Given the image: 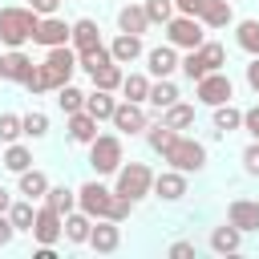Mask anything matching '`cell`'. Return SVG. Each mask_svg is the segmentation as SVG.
<instances>
[{"mask_svg":"<svg viewBox=\"0 0 259 259\" xmlns=\"http://www.w3.org/2000/svg\"><path fill=\"white\" fill-rule=\"evenodd\" d=\"M162 162H166L170 170H182V174L190 178V174H202V170H206L210 154H206V142H198V138H190V134H178V138L162 150Z\"/></svg>","mask_w":259,"mask_h":259,"instance_id":"obj_1","label":"cell"},{"mask_svg":"<svg viewBox=\"0 0 259 259\" xmlns=\"http://www.w3.org/2000/svg\"><path fill=\"white\" fill-rule=\"evenodd\" d=\"M36 12L28 4H4L0 8V45L4 49H24L36 32Z\"/></svg>","mask_w":259,"mask_h":259,"instance_id":"obj_2","label":"cell"},{"mask_svg":"<svg viewBox=\"0 0 259 259\" xmlns=\"http://www.w3.org/2000/svg\"><path fill=\"white\" fill-rule=\"evenodd\" d=\"M121 162H125V142H121V134H117V130H113V134H101V130H97V138L89 142V166H93V174H97V178H113Z\"/></svg>","mask_w":259,"mask_h":259,"instance_id":"obj_3","label":"cell"},{"mask_svg":"<svg viewBox=\"0 0 259 259\" xmlns=\"http://www.w3.org/2000/svg\"><path fill=\"white\" fill-rule=\"evenodd\" d=\"M150 186H154V170H150V162H121L117 166V174H113V194H121V198H130V202H142V198H150Z\"/></svg>","mask_w":259,"mask_h":259,"instance_id":"obj_4","label":"cell"},{"mask_svg":"<svg viewBox=\"0 0 259 259\" xmlns=\"http://www.w3.org/2000/svg\"><path fill=\"white\" fill-rule=\"evenodd\" d=\"M40 73H45V81H49V93L61 89V85H69L73 73H77V49H73V45H53V49H45Z\"/></svg>","mask_w":259,"mask_h":259,"instance_id":"obj_5","label":"cell"},{"mask_svg":"<svg viewBox=\"0 0 259 259\" xmlns=\"http://www.w3.org/2000/svg\"><path fill=\"white\" fill-rule=\"evenodd\" d=\"M166 45H174L178 53H186V49H198L202 40H206V24L198 20V16H186V12H174L166 24Z\"/></svg>","mask_w":259,"mask_h":259,"instance_id":"obj_6","label":"cell"},{"mask_svg":"<svg viewBox=\"0 0 259 259\" xmlns=\"http://www.w3.org/2000/svg\"><path fill=\"white\" fill-rule=\"evenodd\" d=\"M113 186H105L101 178H89V182H81L77 186V210H85L89 219H109V210H113Z\"/></svg>","mask_w":259,"mask_h":259,"instance_id":"obj_7","label":"cell"},{"mask_svg":"<svg viewBox=\"0 0 259 259\" xmlns=\"http://www.w3.org/2000/svg\"><path fill=\"white\" fill-rule=\"evenodd\" d=\"M194 97H198V105L214 109V105H223V101L235 97V81L227 77V69H214V73H206V77L194 81Z\"/></svg>","mask_w":259,"mask_h":259,"instance_id":"obj_8","label":"cell"},{"mask_svg":"<svg viewBox=\"0 0 259 259\" xmlns=\"http://www.w3.org/2000/svg\"><path fill=\"white\" fill-rule=\"evenodd\" d=\"M109 125H113L121 138H138V134H146V125H150V113H146V105L117 97V109H113Z\"/></svg>","mask_w":259,"mask_h":259,"instance_id":"obj_9","label":"cell"},{"mask_svg":"<svg viewBox=\"0 0 259 259\" xmlns=\"http://www.w3.org/2000/svg\"><path fill=\"white\" fill-rule=\"evenodd\" d=\"M32 243H45V247H57L61 243V235H65V214L61 210H53V206H36V219H32Z\"/></svg>","mask_w":259,"mask_h":259,"instance_id":"obj_10","label":"cell"},{"mask_svg":"<svg viewBox=\"0 0 259 259\" xmlns=\"http://www.w3.org/2000/svg\"><path fill=\"white\" fill-rule=\"evenodd\" d=\"M150 194H154L158 202H182V198H186V174H182V170H170V166L158 170Z\"/></svg>","mask_w":259,"mask_h":259,"instance_id":"obj_11","label":"cell"},{"mask_svg":"<svg viewBox=\"0 0 259 259\" xmlns=\"http://www.w3.org/2000/svg\"><path fill=\"white\" fill-rule=\"evenodd\" d=\"M69 20L65 16H40L36 20V32H32V45H40V49H53V45H69Z\"/></svg>","mask_w":259,"mask_h":259,"instance_id":"obj_12","label":"cell"},{"mask_svg":"<svg viewBox=\"0 0 259 259\" xmlns=\"http://www.w3.org/2000/svg\"><path fill=\"white\" fill-rule=\"evenodd\" d=\"M85 247H93L97 255H113L117 247H121V223H113V219H93V231H89V243Z\"/></svg>","mask_w":259,"mask_h":259,"instance_id":"obj_13","label":"cell"},{"mask_svg":"<svg viewBox=\"0 0 259 259\" xmlns=\"http://www.w3.org/2000/svg\"><path fill=\"white\" fill-rule=\"evenodd\" d=\"M194 16L206 24V32H219V28H231V24H235V8H231V0H198Z\"/></svg>","mask_w":259,"mask_h":259,"instance_id":"obj_14","label":"cell"},{"mask_svg":"<svg viewBox=\"0 0 259 259\" xmlns=\"http://www.w3.org/2000/svg\"><path fill=\"white\" fill-rule=\"evenodd\" d=\"M178 57H182V53H178L174 45H154V49H146L142 61H146V73H150V77H174V73H178Z\"/></svg>","mask_w":259,"mask_h":259,"instance_id":"obj_15","label":"cell"},{"mask_svg":"<svg viewBox=\"0 0 259 259\" xmlns=\"http://www.w3.org/2000/svg\"><path fill=\"white\" fill-rule=\"evenodd\" d=\"M65 138H69L73 146H89V142L97 138V117H93V113H85V109L65 113Z\"/></svg>","mask_w":259,"mask_h":259,"instance_id":"obj_16","label":"cell"},{"mask_svg":"<svg viewBox=\"0 0 259 259\" xmlns=\"http://www.w3.org/2000/svg\"><path fill=\"white\" fill-rule=\"evenodd\" d=\"M28 73H32V57H28L24 49H4V53H0V81L20 85Z\"/></svg>","mask_w":259,"mask_h":259,"instance_id":"obj_17","label":"cell"},{"mask_svg":"<svg viewBox=\"0 0 259 259\" xmlns=\"http://www.w3.org/2000/svg\"><path fill=\"white\" fill-rule=\"evenodd\" d=\"M227 223H235L243 235L259 231V198H231V206H227Z\"/></svg>","mask_w":259,"mask_h":259,"instance_id":"obj_18","label":"cell"},{"mask_svg":"<svg viewBox=\"0 0 259 259\" xmlns=\"http://www.w3.org/2000/svg\"><path fill=\"white\" fill-rule=\"evenodd\" d=\"M69 45H73L77 53L105 45V40H101V24H97L93 16H77V20H73V28H69Z\"/></svg>","mask_w":259,"mask_h":259,"instance_id":"obj_19","label":"cell"},{"mask_svg":"<svg viewBox=\"0 0 259 259\" xmlns=\"http://www.w3.org/2000/svg\"><path fill=\"white\" fill-rule=\"evenodd\" d=\"M154 24L146 20V8H142V0H130V4H121L117 8V32H134V36H146Z\"/></svg>","mask_w":259,"mask_h":259,"instance_id":"obj_20","label":"cell"},{"mask_svg":"<svg viewBox=\"0 0 259 259\" xmlns=\"http://www.w3.org/2000/svg\"><path fill=\"white\" fill-rule=\"evenodd\" d=\"M109 57H113L117 65H134V61L146 57V45H142V36H134V32H117V36L109 40Z\"/></svg>","mask_w":259,"mask_h":259,"instance_id":"obj_21","label":"cell"},{"mask_svg":"<svg viewBox=\"0 0 259 259\" xmlns=\"http://www.w3.org/2000/svg\"><path fill=\"white\" fill-rule=\"evenodd\" d=\"M45 190H49V174H45V170L28 166V170H20V174H16V194H20V198L40 202V198H45Z\"/></svg>","mask_w":259,"mask_h":259,"instance_id":"obj_22","label":"cell"},{"mask_svg":"<svg viewBox=\"0 0 259 259\" xmlns=\"http://www.w3.org/2000/svg\"><path fill=\"white\" fill-rule=\"evenodd\" d=\"M89 231H93V219L73 206V210L65 214V235H61V239H65L69 247H85V243H89Z\"/></svg>","mask_w":259,"mask_h":259,"instance_id":"obj_23","label":"cell"},{"mask_svg":"<svg viewBox=\"0 0 259 259\" xmlns=\"http://www.w3.org/2000/svg\"><path fill=\"white\" fill-rule=\"evenodd\" d=\"M0 166L8 170V174H20V170H28L32 166V146L20 138V142H8L4 150H0Z\"/></svg>","mask_w":259,"mask_h":259,"instance_id":"obj_24","label":"cell"},{"mask_svg":"<svg viewBox=\"0 0 259 259\" xmlns=\"http://www.w3.org/2000/svg\"><path fill=\"white\" fill-rule=\"evenodd\" d=\"M178 97H182V93H178L174 77H154V81H150V97H146V105L162 113V109H166V105H174Z\"/></svg>","mask_w":259,"mask_h":259,"instance_id":"obj_25","label":"cell"},{"mask_svg":"<svg viewBox=\"0 0 259 259\" xmlns=\"http://www.w3.org/2000/svg\"><path fill=\"white\" fill-rule=\"evenodd\" d=\"M210 125L227 138V134L243 130V109H239L235 101H223V105H214V109H210Z\"/></svg>","mask_w":259,"mask_h":259,"instance_id":"obj_26","label":"cell"},{"mask_svg":"<svg viewBox=\"0 0 259 259\" xmlns=\"http://www.w3.org/2000/svg\"><path fill=\"white\" fill-rule=\"evenodd\" d=\"M239 247H243V231H239L235 223H223V227L210 231V251H214V255H235Z\"/></svg>","mask_w":259,"mask_h":259,"instance_id":"obj_27","label":"cell"},{"mask_svg":"<svg viewBox=\"0 0 259 259\" xmlns=\"http://www.w3.org/2000/svg\"><path fill=\"white\" fill-rule=\"evenodd\" d=\"M113 109H117V97H113L109 89H89V93H85V113H93V117H97V125H101V121H109V117H113Z\"/></svg>","mask_w":259,"mask_h":259,"instance_id":"obj_28","label":"cell"},{"mask_svg":"<svg viewBox=\"0 0 259 259\" xmlns=\"http://www.w3.org/2000/svg\"><path fill=\"white\" fill-rule=\"evenodd\" d=\"M158 121H166V125H170V130H178V134H186V130H190V125H194V105H190V101H182V97H178V101H174V105H166V109H162V113H158Z\"/></svg>","mask_w":259,"mask_h":259,"instance_id":"obj_29","label":"cell"},{"mask_svg":"<svg viewBox=\"0 0 259 259\" xmlns=\"http://www.w3.org/2000/svg\"><path fill=\"white\" fill-rule=\"evenodd\" d=\"M235 49H243L247 57H259V20H235Z\"/></svg>","mask_w":259,"mask_h":259,"instance_id":"obj_30","label":"cell"},{"mask_svg":"<svg viewBox=\"0 0 259 259\" xmlns=\"http://www.w3.org/2000/svg\"><path fill=\"white\" fill-rule=\"evenodd\" d=\"M150 81H154L150 73H125L117 93H121L125 101H138V105H146V97H150Z\"/></svg>","mask_w":259,"mask_h":259,"instance_id":"obj_31","label":"cell"},{"mask_svg":"<svg viewBox=\"0 0 259 259\" xmlns=\"http://www.w3.org/2000/svg\"><path fill=\"white\" fill-rule=\"evenodd\" d=\"M20 130H24V142H45V138H49V113H45V109L20 113Z\"/></svg>","mask_w":259,"mask_h":259,"instance_id":"obj_32","label":"cell"},{"mask_svg":"<svg viewBox=\"0 0 259 259\" xmlns=\"http://www.w3.org/2000/svg\"><path fill=\"white\" fill-rule=\"evenodd\" d=\"M121 77H125V69H121L117 61H109V65H101V69H93V73H89L93 89H109V93H117V89H121Z\"/></svg>","mask_w":259,"mask_h":259,"instance_id":"obj_33","label":"cell"},{"mask_svg":"<svg viewBox=\"0 0 259 259\" xmlns=\"http://www.w3.org/2000/svg\"><path fill=\"white\" fill-rule=\"evenodd\" d=\"M8 219H12V227H16V235L20 231H32V219H36V206H32V198H12V206H8Z\"/></svg>","mask_w":259,"mask_h":259,"instance_id":"obj_34","label":"cell"},{"mask_svg":"<svg viewBox=\"0 0 259 259\" xmlns=\"http://www.w3.org/2000/svg\"><path fill=\"white\" fill-rule=\"evenodd\" d=\"M174 138H178V130H170V125H166V121H158V117L146 125V146H150L154 154H162V150H166Z\"/></svg>","mask_w":259,"mask_h":259,"instance_id":"obj_35","label":"cell"},{"mask_svg":"<svg viewBox=\"0 0 259 259\" xmlns=\"http://www.w3.org/2000/svg\"><path fill=\"white\" fill-rule=\"evenodd\" d=\"M40 202L53 206V210H61V214H69V210L77 206V190H69V186H53V182H49V190H45Z\"/></svg>","mask_w":259,"mask_h":259,"instance_id":"obj_36","label":"cell"},{"mask_svg":"<svg viewBox=\"0 0 259 259\" xmlns=\"http://www.w3.org/2000/svg\"><path fill=\"white\" fill-rule=\"evenodd\" d=\"M53 93H57V109H61V113H77V109H85V89H77L73 81L61 85V89H53Z\"/></svg>","mask_w":259,"mask_h":259,"instance_id":"obj_37","label":"cell"},{"mask_svg":"<svg viewBox=\"0 0 259 259\" xmlns=\"http://www.w3.org/2000/svg\"><path fill=\"white\" fill-rule=\"evenodd\" d=\"M113 57H109V45H97V49H85V53H77V69L81 73H93V69H101V65H109Z\"/></svg>","mask_w":259,"mask_h":259,"instance_id":"obj_38","label":"cell"},{"mask_svg":"<svg viewBox=\"0 0 259 259\" xmlns=\"http://www.w3.org/2000/svg\"><path fill=\"white\" fill-rule=\"evenodd\" d=\"M20 138H24V130H20V113L4 109V113H0V146H8V142H20Z\"/></svg>","mask_w":259,"mask_h":259,"instance_id":"obj_39","label":"cell"},{"mask_svg":"<svg viewBox=\"0 0 259 259\" xmlns=\"http://www.w3.org/2000/svg\"><path fill=\"white\" fill-rule=\"evenodd\" d=\"M142 8H146V20L150 24H166L178 8H174V0H142Z\"/></svg>","mask_w":259,"mask_h":259,"instance_id":"obj_40","label":"cell"},{"mask_svg":"<svg viewBox=\"0 0 259 259\" xmlns=\"http://www.w3.org/2000/svg\"><path fill=\"white\" fill-rule=\"evenodd\" d=\"M239 162H243V174L247 178H259V142H247L243 154H239Z\"/></svg>","mask_w":259,"mask_h":259,"instance_id":"obj_41","label":"cell"},{"mask_svg":"<svg viewBox=\"0 0 259 259\" xmlns=\"http://www.w3.org/2000/svg\"><path fill=\"white\" fill-rule=\"evenodd\" d=\"M20 85H24V93H28V97H40V93H49V81H45L40 65H32V73H28V77H24Z\"/></svg>","mask_w":259,"mask_h":259,"instance_id":"obj_42","label":"cell"},{"mask_svg":"<svg viewBox=\"0 0 259 259\" xmlns=\"http://www.w3.org/2000/svg\"><path fill=\"white\" fill-rule=\"evenodd\" d=\"M243 130H247V138H251V142H259V105L243 109Z\"/></svg>","mask_w":259,"mask_h":259,"instance_id":"obj_43","label":"cell"},{"mask_svg":"<svg viewBox=\"0 0 259 259\" xmlns=\"http://www.w3.org/2000/svg\"><path fill=\"white\" fill-rule=\"evenodd\" d=\"M243 81H247V89L259 97V57H251V61L243 65Z\"/></svg>","mask_w":259,"mask_h":259,"instance_id":"obj_44","label":"cell"},{"mask_svg":"<svg viewBox=\"0 0 259 259\" xmlns=\"http://www.w3.org/2000/svg\"><path fill=\"white\" fill-rule=\"evenodd\" d=\"M36 16H53V12H61V0H24Z\"/></svg>","mask_w":259,"mask_h":259,"instance_id":"obj_45","label":"cell"},{"mask_svg":"<svg viewBox=\"0 0 259 259\" xmlns=\"http://www.w3.org/2000/svg\"><path fill=\"white\" fill-rule=\"evenodd\" d=\"M166 255H170V259H190V255H194V243L178 239V243H170V247H166Z\"/></svg>","mask_w":259,"mask_h":259,"instance_id":"obj_46","label":"cell"},{"mask_svg":"<svg viewBox=\"0 0 259 259\" xmlns=\"http://www.w3.org/2000/svg\"><path fill=\"white\" fill-rule=\"evenodd\" d=\"M12 239H16V227H12L8 210H4V214H0V247H12Z\"/></svg>","mask_w":259,"mask_h":259,"instance_id":"obj_47","label":"cell"},{"mask_svg":"<svg viewBox=\"0 0 259 259\" xmlns=\"http://www.w3.org/2000/svg\"><path fill=\"white\" fill-rule=\"evenodd\" d=\"M32 259H57V247H45V243H36V251H32Z\"/></svg>","mask_w":259,"mask_h":259,"instance_id":"obj_48","label":"cell"},{"mask_svg":"<svg viewBox=\"0 0 259 259\" xmlns=\"http://www.w3.org/2000/svg\"><path fill=\"white\" fill-rule=\"evenodd\" d=\"M12 198H16V194H12V190H8V186H4V182H0V214H4V210H8V206H12Z\"/></svg>","mask_w":259,"mask_h":259,"instance_id":"obj_49","label":"cell"},{"mask_svg":"<svg viewBox=\"0 0 259 259\" xmlns=\"http://www.w3.org/2000/svg\"><path fill=\"white\" fill-rule=\"evenodd\" d=\"M174 8H178V12H186V16H194V8H198V0H174Z\"/></svg>","mask_w":259,"mask_h":259,"instance_id":"obj_50","label":"cell"}]
</instances>
